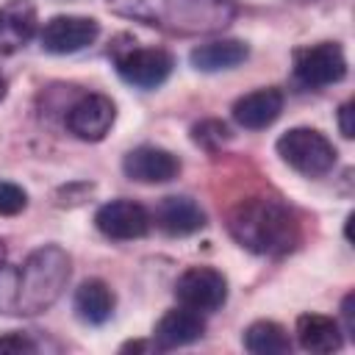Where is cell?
Wrapping results in <instances>:
<instances>
[{"label": "cell", "instance_id": "obj_1", "mask_svg": "<svg viewBox=\"0 0 355 355\" xmlns=\"http://www.w3.org/2000/svg\"><path fill=\"white\" fill-rule=\"evenodd\" d=\"M108 8L175 36L216 33L239 14L236 0H108Z\"/></svg>", "mask_w": 355, "mask_h": 355}, {"label": "cell", "instance_id": "obj_2", "mask_svg": "<svg viewBox=\"0 0 355 355\" xmlns=\"http://www.w3.org/2000/svg\"><path fill=\"white\" fill-rule=\"evenodd\" d=\"M230 236L250 252L283 255L300 241V222L288 205L275 197H250L227 214Z\"/></svg>", "mask_w": 355, "mask_h": 355}, {"label": "cell", "instance_id": "obj_3", "mask_svg": "<svg viewBox=\"0 0 355 355\" xmlns=\"http://www.w3.org/2000/svg\"><path fill=\"white\" fill-rule=\"evenodd\" d=\"M69 280V255L58 244L33 250L17 269V302L14 313L36 316L50 311L64 294Z\"/></svg>", "mask_w": 355, "mask_h": 355}, {"label": "cell", "instance_id": "obj_4", "mask_svg": "<svg viewBox=\"0 0 355 355\" xmlns=\"http://www.w3.org/2000/svg\"><path fill=\"white\" fill-rule=\"evenodd\" d=\"M277 155L305 178H322L336 166L333 141L313 128H291L277 139Z\"/></svg>", "mask_w": 355, "mask_h": 355}, {"label": "cell", "instance_id": "obj_5", "mask_svg": "<svg viewBox=\"0 0 355 355\" xmlns=\"http://www.w3.org/2000/svg\"><path fill=\"white\" fill-rule=\"evenodd\" d=\"M114 58V67L119 78L136 89H155L161 86L175 67V58L164 47H136V42L128 39V44H114L108 50Z\"/></svg>", "mask_w": 355, "mask_h": 355}, {"label": "cell", "instance_id": "obj_6", "mask_svg": "<svg viewBox=\"0 0 355 355\" xmlns=\"http://www.w3.org/2000/svg\"><path fill=\"white\" fill-rule=\"evenodd\" d=\"M347 75V58L341 44L336 42H319L308 47L294 50V78L297 83L308 89H322L330 83H338Z\"/></svg>", "mask_w": 355, "mask_h": 355}, {"label": "cell", "instance_id": "obj_7", "mask_svg": "<svg viewBox=\"0 0 355 355\" xmlns=\"http://www.w3.org/2000/svg\"><path fill=\"white\" fill-rule=\"evenodd\" d=\"M175 297L183 308L197 313L219 311L227 300V280L211 266H191L175 280Z\"/></svg>", "mask_w": 355, "mask_h": 355}, {"label": "cell", "instance_id": "obj_8", "mask_svg": "<svg viewBox=\"0 0 355 355\" xmlns=\"http://www.w3.org/2000/svg\"><path fill=\"white\" fill-rule=\"evenodd\" d=\"M116 119V105L111 97L100 94V92H89L83 97H78L64 122H67V130L75 136V139H83V141H100L105 139V133L111 130Z\"/></svg>", "mask_w": 355, "mask_h": 355}, {"label": "cell", "instance_id": "obj_9", "mask_svg": "<svg viewBox=\"0 0 355 355\" xmlns=\"http://www.w3.org/2000/svg\"><path fill=\"white\" fill-rule=\"evenodd\" d=\"M100 36V22L92 17H75V14H58L44 22L39 42L53 55H69L78 53Z\"/></svg>", "mask_w": 355, "mask_h": 355}, {"label": "cell", "instance_id": "obj_10", "mask_svg": "<svg viewBox=\"0 0 355 355\" xmlns=\"http://www.w3.org/2000/svg\"><path fill=\"white\" fill-rule=\"evenodd\" d=\"M150 222L153 219H150L147 208L133 200H111V202L100 205L94 214L97 230L114 241H133V239L147 236Z\"/></svg>", "mask_w": 355, "mask_h": 355}, {"label": "cell", "instance_id": "obj_11", "mask_svg": "<svg viewBox=\"0 0 355 355\" xmlns=\"http://www.w3.org/2000/svg\"><path fill=\"white\" fill-rule=\"evenodd\" d=\"M122 169L130 180H139V183H166V180L178 178L180 161L175 153H169L164 147L141 144L125 155Z\"/></svg>", "mask_w": 355, "mask_h": 355}, {"label": "cell", "instance_id": "obj_12", "mask_svg": "<svg viewBox=\"0 0 355 355\" xmlns=\"http://www.w3.org/2000/svg\"><path fill=\"white\" fill-rule=\"evenodd\" d=\"M205 333V322L197 311L191 308H172L166 311L153 330V344L158 349H178L186 344H194L197 338H202Z\"/></svg>", "mask_w": 355, "mask_h": 355}, {"label": "cell", "instance_id": "obj_13", "mask_svg": "<svg viewBox=\"0 0 355 355\" xmlns=\"http://www.w3.org/2000/svg\"><path fill=\"white\" fill-rule=\"evenodd\" d=\"M36 3L33 0H8L0 6V50L17 53L36 33Z\"/></svg>", "mask_w": 355, "mask_h": 355}, {"label": "cell", "instance_id": "obj_14", "mask_svg": "<svg viewBox=\"0 0 355 355\" xmlns=\"http://www.w3.org/2000/svg\"><path fill=\"white\" fill-rule=\"evenodd\" d=\"M283 111V92L275 86L255 89L233 103V119L244 130H263L269 128Z\"/></svg>", "mask_w": 355, "mask_h": 355}, {"label": "cell", "instance_id": "obj_15", "mask_svg": "<svg viewBox=\"0 0 355 355\" xmlns=\"http://www.w3.org/2000/svg\"><path fill=\"white\" fill-rule=\"evenodd\" d=\"M155 225L166 236H191L205 227V211L191 197H164L155 208Z\"/></svg>", "mask_w": 355, "mask_h": 355}, {"label": "cell", "instance_id": "obj_16", "mask_svg": "<svg viewBox=\"0 0 355 355\" xmlns=\"http://www.w3.org/2000/svg\"><path fill=\"white\" fill-rule=\"evenodd\" d=\"M297 341H300V347L305 352H316V355L336 352L344 344L338 322L324 316V313H302V316H297Z\"/></svg>", "mask_w": 355, "mask_h": 355}, {"label": "cell", "instance_id": "obj_17", "mask_svg": "<svg viewBox=\"0 0 355 355\" xmlns=\"http://www.w3.org/2000/svg\"><path fill=\"white\" fill-rule=\"evenodd\" d=\"M72 305H75V316L80 322H86V324H105L111 319V313H114L116 300H114V291L103 280L92 277V280H83L78 286Z\"/></svg>", "mask_w": 355, "mask_h": 355}, {"label": "cell", "instance_id": "obj_18", "mask_svg": "<svg viewBox=\"0 0 355 355\" xmlns=\"http://www.w3.org/2000/svg\"><path fill=\"white\" fill-rule=\"evenodd\" d=\"M250 47L239 39H222V42H208L191 50L189 61L200 72H219V69H233L241 61H247Z\"/></svg>", "mask_w": 355, "mask_h": 355}, {"label": "cell", "instance_id": "obj_19", "mask_svg": "<svg viewBox=\"0 0 355 355\" xmlns=\"http://www.w3.org/2000/svg\"><path fill=\"white\" fill-rule=\"evenodd\" d=\"M244 349L255 352V355H280L291 349L288 333L269 319H258L244 330Z\"/></svg>", "mask_w": 355, "mask_h": 355}, {"label": "cell", "instance_id": "obj_20", "mask_svg": "<svg viewBox=\"0 0 355 355\" xmlns=\"http://www.w3.org/2000/svg\"><path fill=\"white\" fill-rule=\"evenodd\" d=\"M191 139H194L197 147L214 153V150H219V147L230 139V130H227V125L219 122V119H202V122H197V125L191 128Z\"/></svg>", "mask_w": 355, "mask_h": 355}, {"label": "cell", "instance_id": "obj_21", "mask_svg": "<svg viewBox=\"0 0 355 355\" xmlns=\"http://www.w3.org/2000/svg\"><path fill=\"white\" fill-rule=\"evenodd\" d=\"M25 205H28L25 189H19L17 183L0 180V216H17L25 211Z\"/></svg>", "mask_w": 355, "mask_h": 355}, {"label": "cell", "instance_id": "obj_22", "mask_svg": "<svg viewBox=\"0 0 355 355\" xmlns=\"http://www.w3.org/2000/svg\"><path fill=\"white\" fill-rule=\"evenodd\" d=\"M8 352H36V344L22 336V333H6L0 336V355H8Z\"/></svg>", "mask_w": 355, "mask_h": 355}, {"label": "cell", "instance_id": "obj_23", "mask_svg": "<svg viewBox=\"0 0 355 355\" xmlns=\"http://www.w3.org/2000/svg\"><path fill=\"white\" fill-rule=\"evenodd\" d=\"M352 305H355V294H347L344 302H341V316H344V330L341 333H347L349 338L355 336V313H352L355 308Z\"/></svg>", "mask_w": 355, "mask_h": 355}, {"label": "cell", "instance_id": "obj_24", "mask_svg": "<svg viewBox=\"0 0 355 355\" xmlns=\"http://www.w3.org/2000/svg\"><path fill=\"white\" fill-rule=\"evenodd\" d=\"M338 128H341V136L344 139H352L355 136V128H352V103L349 100L338 108Z\"/></svg>", "mask_w": 355, "mask_h": 355}, {"label": "cell", "instance_id": "obj_25", "mask_svg": "<svg viewBox=\"0 0 355 355\" xmlns=\"http://www.w3.org/2000/svg\"><path fill=\"white\" fill-rule=\"evenodd\" d=\"M141 349H150V344H144V341H128V344L119 347V352H141Z\"/></svg>", "mask_w": 355, "mask_h": 355}, {"label": "cell", "instance_id": "obj_26", "mask_svg": "<svg viewBox=\"0 0 355 355\" xmlns=\"http://www.w3.org/2000/svg\"><path fill=\"white\" fill-rule=\"evenodd\" d=\"M6 97V78H3V72H0V100Z\"/></svg>", "mask_w": 355, "mask_h": 355}, {"label": "cell", "instance_id": "obj_27", "mask_svg": "<svg viewBox=\"0 0 355 355\" xmlns=\"http://www.w3.org/2000/svg\"><path fill=\"white\" fill-rule=\"evenodd\" d=\"M6 263V247H3V241H0V266Z\"/></svg>", "mask_w": 355, "mask_h": 355}]
</instances>
